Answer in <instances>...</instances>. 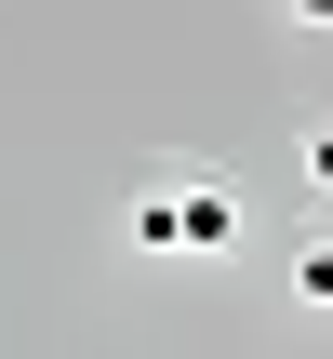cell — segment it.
<instances>
[{
  "instance_id": "cell-1",
  "label": "cell",
  "mask_w": 333,
  "mask_h": 359,
  "mask_svg": "<svg viewBox=\"0 0 333 359\" xmlns=\"http://www.w3.org/2000/svg\"><path fill=\"white\" fill-rule=\"evenodd\" d=\"M133 253H227L240 240V187H214V173H160V187H133Z\"/></svg>"
},
{
  "instance_id": "cell-2",
  "label": "cell",
  "mask_w": 333,
  "mask_h": 359,
  "mask_svg": "<svg viewBox=\"0 0 333 359\" xmlns=\"http://www.w3.org/2000/svg\"><path fill=\"white\" fill-rule=\"evenodd\" d=\"M294 306H307V320H333V226H307V240H294Z\"/></svg>"
},
{
  "instance_id": "cell-3",
  "label": "cell",
  "mask_w": 333,
  "mask_h": 359,
  "mask_svg": "<svg viewBox=\"0 0 333 359\" xmlns=\"http://www.w3.org/2000/svg\"><path fill=\"white\" fill-rule=\"evenodd\" d=\"M294 160H307V200L333 213V120H307V147H294Z\"/></svg>"
},
{
  "instance_id": "cell-4",
  "label": "cell",
  "mask_w": 333,
  "mask_h": 359,
  "mask_svg": "<svg viewBox=\"0 0 333 359\" xmlns=\"http://www.w3.org/2000/svg\"><path fill=\"white\" fill-rule=\"evenodd\" d=\"M280 13H294V27H333V0H280Z\"/></svg>"
}]
</instances>
